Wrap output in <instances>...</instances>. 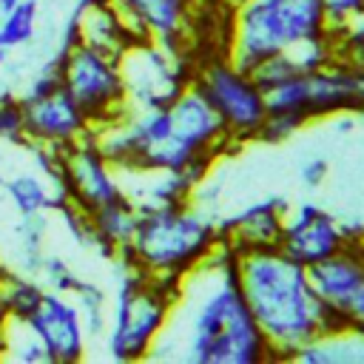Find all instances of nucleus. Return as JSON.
I'll use <instances>...</instances> for the list:
<instances>
[{
    "mask_svg": "<svg viewBox=\"0 0 364 364\" xmlns=\"http://www.w3.org/2000/svg\"><path fill=\"white\" fill-rule=\"evenodd\" d=\"M151 355L191 364H262L273 358L242 293L239 253L228 242L219 239L199 264L179 276Z\"/></svg>",
    "mask_w": 364,
    "mask_h": 364,
    "instance_id": "1",
    "label": "nucleus"
},
{
    "mask_svg": "<svg viewBox=\"0 0 364 364\" xmlns=\"http://www.w3.org/2000/svg\"><path fill=\"white\" fill-rule=\"evenodd\" d=\"M242 293L262 327L273 358H293L310 341L327 338L324 301L316 296L307 267L279 245L239 253Z\"/></svg>",
    "mask_w": 364,
    "mask_h": 364,
    "instance_id": "2",
    "label": "nucleus"
},
{
    "mask_svg": "<svg viewBox=\"0 0 364 364\" xmlns=\"http://www.w3.org/2000/svg\"><path fill=\"white\" fill-rule=\"evenodd\" d=\"M230 11L225 57L245 74L279 51L333 40L321 0H242Z\"/></svg>",
    "mask_w": 364,
    "mask_h": 364,
    "instance_id": "3",
    "label": "nucleus"
},
{
    "mask_svg": "<svg viewBox=\"0 0 364 364\" xmlns=\"http://www.w3.org/2000/svg\"><path fill=\"white\" fill-rule=\"evenodd\" d=\"M136 228L125 247L117 250L122 264L139 267L148 276H173L179 279L193 264H199L216 239V225L199 210L185 205L145 208L136 210Z\"/></svg>",
    "mask_w": 364,
    "mask_h": 364,
    "instance_id": "4",
    "label": "nucleus"
},
{
    "mask_svg": "<svg viewBox=\"0 0 364 364\" xmlns=\"http://www.w3.org/2000/svg\"><path fill=\"white\" fill-rule=\"evenodd\" d=\"M176 284L179 279L173 276H148L139 267L125 264L108 330V355L114 361L148 358L156 336L168 321Z\"/></svg>",
    "mask_w": 364,
    "mask_h": 364,
    "instance_id": "5",
    "label": "nucleus"
},
{
    "mask_svg": "<svg viewBox=\"0 0 364 364\" xmlns=\"http://www.w3.org/2000/svg\"><path fill=\"white\" fill-rule=\"evenodd\" d=\"M267 114H296L304 122L330 117L338 111L364 108V68L333 57L327 65L304 74H293L284 82L264 91Z\"/></svg>",
    "mask_w": 364,
    "mask_h": 364,
    "instance_id": "6",
    "label": "nucleus"
},
{
    "mask_svg": "<svg viewBox=\"0 0 364 364\" xmlns=\"http://www.w3.org/2000/svg\"><path fill=\"white\" fill-rule=\"evenodd\" d=\"M54 68L60 85L80 105L91 128L114 122L128 111L125 82L117 57H108L85 43H74L57 54Z\"/></svg>",
    "mask_w": 364,
    "mask_h": 364,
    "instance_id": "7",
    "label": "nucleus"
},
{
    "mask_svg": "<svg viewBox=\"0 0 364 364\" xmlns=\"http://www.w3.org/2000/svg\"><path fill=\"white\" fill-rule=\"evenodd\" d=\"M191 85L216 111V117L230 139H256L259 136V128L267 117L264 91L253 82L250 74L239 71L225 54L199 63L193 68Z\"/></svg>",
    "mask_w": 364,
    "mask_h": 364,
    "instance_id": "8",
    "label": "nucleus"
},
{
    "mask_svg": "<svg viewBox=\"0 0 364 364\" xmlns=\"http://www.w3.org/2000/svg\"><path fill=\"white\" fill-rule=\"evenodd\" d=\"M119 71L125 82V100L139 108H165L188 85L193 74H182V63H171L168 51L154 40L131 43L119 57Z\"/></svg>",
    "mask_w": 364,
    "mask_h": 364,
    "instance_id": "9",
    "label": "nucleus"
},
{
    "mask_svg": "<svg viewBox=\"0 0 364 364\" xmlns=\"http://www.w3.org/2000/svg\"><path fill=\"white\" fill-rule=\"evenodd\" d=\"M57 165H60V185L65 191L68 205H74L85 216L122 196L117 168L97 151L88 134L71 145L57 148Z\"/></svg>",
    "mask_w": 364,
    "mask_h": 364,
    "instance_id": "10",
    "label": "nucleus"
},
{
    "mask_svg": "<svg viewBox=\"0 0 364 364\" xmlns=\"http://www.w3.org/2000/svg\"><path fill=\"white\" fill-rule=\"evenodd\" d=\"M316 296L333 304L347 333L364 336V242H344L336 253L307 267Z\"/></svg>",
    "mask_w": 364,
    "mask_h": 364,
    "instance_id": "11",
    "label": "nucleus"
},
{
    "mask_svg": "<svg viewBox=\"0 0 364 364\" xmlns=\"http://www.w3.org/2000/svg\"><path fill=\"white\" fill-rule=\"evenodd\" d=\"M20 111H23V142L63 148L91 131L85 114L63 85L54 88L51 94L20 100Z\"/></svg>",
    "mask_w": 364,
    "mask_h": 364,
    "instance_id": "12",
    "label": "nucleus"
},
{
    "mask_svg": "<svg viewBox=\"0 0 364 364\" xmlns=\"http://www.w3.org/2000/svg\"><path fill=\"white\" fill-rule=\"evenodd\" d=\"M26 321L37 333V338L43 341L51 361H57V364L82 361L88 336L82 330V318H80L77 304L68 301L63 293L43 290L37 307L31 310V316Z\"/></svg>",
    "mask_w": 364,
    "mask_h": 364,
    "instance_id": "13",
    "label": "nucleus"
},
{
    "mask_svg": "<svg viewBox=\"0 0 364 364\" xmlns=\"http://www.w3.org/2000/svg\"><path fill=\"white\" fill-rule=\"evenodd\" d=\"M114 6L136 40H154L165 51H173V43L188 37L202 0H114Z\"/></svg>",
    "mask_w": 364,
    "mask_h": 364,
    "instance_id": "14",
    "label": "nucleus"
},
{
    "mask_svg": "<svg viewBox=\"0 0 364 364\" xmlns=\"http://www.w3.org/2000/svg\"><path fill=\"white\" fill-rule=\"evenodd\" d=\"M341 245H344V236H341L338 222L330 213H324L316 202L296 205V210L290 213V219L282 222L279 247L290 259L301 262L304 267L327 259Z\"/></svg>",
    "mask_w": 364,
    "mask_h": 364,
    "instance_id": "15",
    "label": "nucleus"
},
{
    "mask_svg": "<svg viewBox=\"0 0 364 364\" xmlns=\"http://www.w3.org/2000/svg\"><path fill=\"white\" fill-rule=\"evenodd\" d=\"M287 210L282 196H270L262 202L247 205L230 219H222L216 225V239L228 242L236 253H247L256 247H270L279 245L282 236V213Z\"/></svg>",
    "mask_w": 364,
    "mask_h": 364,
    "instance_id": "16",
    "label": "nucleus"
},
{
    "mask_svg": "<svg viewBox=\"0 0 364 364\" xmlns=\"http://www.w3.org/2000/svg\"><path fill=\"white\" fill-rule=\"evenodd\" d=\"M74 20H77L80 43H85L108 57H119L131 43H136L134 31L125 26L114 0H85L77 9Z\"/></svg>",
    "mask_w": 364,
    "mask_h": 364,
    "instance_id": "17",
    "label": "nucleus"
},
{
    "mask_svg": "<svg viewBox=\"0 0 364 364\" xmlns=\"http://www.w3.org/2000/svg\"><path fill=\"white\" fill-rule=\"evenodd\" d=\"M136 205L122 193L119 199L97 208L88 213V228H91V242H97L105 256H117L119 247H125L134 236L136 228Z\"/></svg>",
    "mask_w": 364,
    "mask_h": 364,
    "instance_id": "18",
    "label": "nucleus"
},
{
    "mask_svg": "<svg viewBox=\"0 0 364 364\" xmlns=\"http://www.w3.org/2000/svg\"><path fill=\"white\" fill-rule=\"evenodd\" d=\"M3 191L11 202V208L20 213V216H28V213H43V210H51V208H63L65 199L63 196H54L48 182L40 176V173H17V176H9L3 179Z\"/></svg>",
    "mask_w": 364,
    "mask_h": 364,
    "instance_id": "19",
    "label": "nucleus"
},
{
    "mask_svg": "<svg viewBox=\"0 0 364 364\" xmlns=\"http://www.w3.org/2000/svg\"><path fill=\"white\" fill-rule=\"evenodd\" d=\"M43 290H46V287H40L37 282H31V279H26V276L0 273V307L6 310V316L28 318L31 310L37 307Z\"/></svg>",
    "mask_w": 364,
    "mask_h": 364,
    "instance_id": "20",
    "label": "nucleus"
},
{
    "mask_svg": "<svg viewBox=\"0 0 364 364\" xmlns=\"http://www.w3.org/2000/svg\"><path fill=\"white\" fill-rule=\"evenodd\" d=\"M37 20V0H20L14 9L0 14V48L11 51L31 40Z\"/></svg>",
    "mask_w": 364,
    "mask_h": 364,
    "instance_id": "21",
    "label": "nucleus"
},
{
    "mask_svg": "<svg viewBox=\"0 0 364 364\" xmlns=\"http://www.w3.org/2000/svg\"><path fill=\"white\" fill-rule=\"evenodd\" d=\"M20 333L23 336H14V338H9L6 333H0V358H11L17 364H48L51 358H48L43 341L37 338V333L28 327L26 318L20 324Z\"/></svg>",
    "mask_w": 364,
    "mask_h": 364,
    "instance_id": "22",
    "label": "nucleus"
},
{
    "mask_svg": "<svg viewBox=\"0 0 364 364\" xmlns=\"http://www.w3.org/2000/svg\"><path fill=\"white\" fill-rule=\"evenodd\" d=\"M71 296L77 299V310H80L85 336L97 338L105 330V293L91 282H80Z\"/></svg>",
    "mask_w": 364,
    "mask_h": 364,
    "instance_id": "23",
    "label": "nucleus"
},
{
    "mask_svg": "<svg viewBox=\"0 0 364 364\" xmlns=\"http://www.w3.org/2000/svg\"><path fill=\"white\" fill-rule=\"evenodd\" d=\"M301 125H307L301 117L296 114H267L262 128H259V136L256 139H264V142H282L287 139L290 134H296Z\"/></svg>",
    "mask_w": 364,
    "mask_h": 364,
    "instance_id": "24",
    "label": "nucleus"
},
{
    "mask_svg": "<svg viewBox=\"0 0 364 364\" xmlns=\"http://www.w3.org/2000/svg\"><path fill=\"white\" fill-rule=\"evenodd\" d=\"M0 139L23 142V111L14 97H0Z\"/></svg>",
    "mask_w": 364,
    "mask_h": 364,
    "instance_id": "25",
    "label": "nucleus"
},
{
    "mask_svg": "<svg viewBox=\"0 0 364 364\" xmlns=\"http://www.w3.org/2000/svg\"><path fill=\"white\" fill-rule=\"evenodd\" d=\"M324 14H327V26L333 31V37L358 14H364V0H321Z\"/></svg>",
    "mask_w": 364,
    "mask_h": 364,
    "instance_id": "26",
    "label": "nucleus"
},
{
    "mask_svg": "<svg viewBox=\"0 0 364 364\" xmlns=\"http://www.w3.org/2000/svg\"><path fill=\"white\" fill-rule=\"evenodd\" d=\"M324 176H327V159L324 156H313L301 165V182L307 188H318L324 182Z\"/></svg>",
    "mask_w": 364,
    "mask_h": 364,
    "instance_id": "27",
    "label": "nucleus"
},
{
    "mask_svg": "<svg viewBox=\"0 0 364 364\" xmlns=\"http://www.w3.org/2000/svg\"><path fill=\"white\" fill-rule=\"evenodd\" d=\"M336 57H341V60L364 68V43L361 46H353V48H344V51H336Z\"/></svg>",
    "mask_w": 364,
    "mask_h": 364,
    "instance_id": "28",
    "label": "nucleus"
},
{
    "mask_svg": "<svg viewBox=\"0 0 364 364\" xmlns=\"http://www.w3.org/2000/svg\"><path fill=\"white\" fill-rule=\"evenodd\" d=\"M336 128L338 131H353L355 128V117H338L336 119Z\"/></svg>",
    "mask_w": 364,
    "mask_h": 364,
    "instance_id": "29",
    "label": "nucleus"
},
{
    "mask_svg": "<svg viewBox=\"0 0 364 364\" xmlns=\"http://www.w3.org/2000/svg\"><path fill=\"white\" fill-rule=\"evenodd\" d=\"M17 3H20V0H0V14H6V11H9V9H14Z\"/></svg>",
    "mask_w": 364,
    "mask_h": 364,
    "instance_id": "30",
    "label": "nucleus"
},
{
    "mask_svg": "<svg viewBox=\"0 0 364 364\" xmlns=\"http://www.w3.org/2000/svg\"><path fill=\"white\" fill-rule=\"evenodd\" d=\"M6 54H9V51H6V48H0V65L6 63Z\"/></svg>",
    "mask_w": 364,
    "mask_h": 364,
    "instance_id": "31",
    "label": "nucleus"
},
{
    "mask_svg": "<svg viewBox=\"0 0 364 364\" xmlns=\"http://www.w3.org/2000/svg\"><path fill=\"white\" fill-rule=\"evenodd\" d=\"M222 3H225V6H230V9H233V6H236V3H242V0H222Z\"/></svg>",
    "mask_w": 364,
    "mask_h": 364,
    "instance_id": "32",
    "label": "nucleus"
},
{
    "mask_svg": "<svg viewBox=\"0 0 364 364\" xmlns=\"http://www.w3.org/2000/svg\"><path fill=\"white\" fill-rule=\"evenodd\" d=\"M358 114H361V117H364V108H361V111H358Z\"/></svg>",
    "mask_w": 364,
    "mask_h": 364,
    "instance_id": "33",
    "label": "nucleus"
}]
</instances>
